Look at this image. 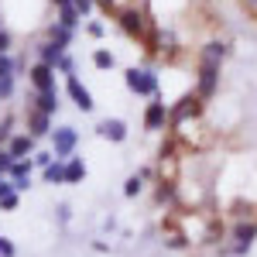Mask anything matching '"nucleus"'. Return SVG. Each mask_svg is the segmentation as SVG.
Wrapping results in <instances>:
<instances>
[{
  "label": "nucleus",
  "instance_id": "1",
  "mask_svg": "<svg viewBox=\"0 0 257 257\" xmlns=\"http://www.w3.org/2000/svg\"><path fill=\"white\" fill-rule=\"evenodd\" d=\"M113 21H117L120 31H123V35H127L131 41H138V45L144 41V35H148V31H151V28L158 24V21H155V14H151V11H148V7H144L141 0L120 4V11L113 14Z\"/></svg>",
  "mask_w": 257,
  "mask_h": 257
},
{
  "label": "nucleus",
  "instance_id": "2",
  "mask_svg": "<svg viewBox=\"0 0 257 257\" xmlns=\"http://www.w3.org/2000/svg\"><path fill=\"white\" fill-rule=\"evenodd\" d=\"M123 86L134 93V96H161V82H158V72L151 69V65H131V69H123Z\"/></svg>",
  "mask_w": 257,
  "mask_h": 257
},
{
  "label": "nucleus",
  "instance_id": "3",
  "mask_svg": "<svg viewBox=\"0 0 257 257\" xmlns=\"http://www.w3.org/2000/svg\"><path fill=\"white\" fill-rule=\"evenodd\" d=\"M202 110H206V103L196 96V93H185V96H178L172 106H168V131H175L182 123H189V120H199L202 117Z\"/></svg>",
  "mask_w": 257,
  "mask_h": 257
},
{
  "label": "nucleus",
  "instance_id": "4",
  "mask_svg": "<svg viewBox=\"0 0 257 257\" xmlns=\"http://www.w3.org/2000/svg\"><path fill=\"white\" fill-rule=\"evenodd\" d=\"M219 69L223 65H213V62H199L196 65V93L202 103H209V99L219 93Z\"/></svg>",
  "mask_w": 257,
  "mask_h": 257
},
{
  "label": "nucleus",
  "instance_id": "5",
  "mask_svg": "<svg viewBox=\"0 0 257 257\" xmlns=\"http://www.w3.org/2000/svg\"><path fill=\"white\" fill-rule=\"evenodd\" d=\"M48 141H52L55 158L65 161V158H72V155H76V148H79V131H76L72 123H59V127H52Z\"/></svg>",
  "mask_w": 257,
  "mask_h": 257
},
{
  "label": "nucleus",
  "instance_id": "6",
  "mask_svg": "<svg viewBox=\"0 0 257 257\" xmlns=\"http://www.w3.org/2000/svg\"><path fill=\"white\" fill-rule=\"evenodd\" d=\"M144 131H151V134H161V131H168V103L161 96H151L148 99V106H144Z\"/></svg>",
  "mask_w": 257,
  "mask_h": 257
},
{
  "label": "nucleus",
  "instance_id": "7",
  "mask_svg": "<svg viewBox=\"0 0 257 257\" xmlns=\"http://www.w3.org/2000/svg\"><path fill=\"white\" fill-rule=\"evenodd\" d=\"M24 131L31 134L35 141L48 138L52 134V117L45 110H35V106H24Z\"/></svg>",
  "mask_w": 257,
  "mask_h": 257
},
{
  "label": "nucleus",
  "instance_id": "8",
  "mask_svg": "<svg viewBox=\"0 0 257 257\" xmlns=\"http://www.w3.org/2000/svg\"><path fill=\"white\" fill-rule=\"evenodd\" d=\"M65 93H69L72 106H76L79 113H93V106H96V103H93V93L82 86L79 76H69V79H65Z\"/></svg>",
  "mask_w": 257,
  "mask_h": 257
},
{
  "label": "nucleus",
  "instance_id": "9",
  "mask_svg": "<svg viewBox=\"0 0 257 257\" xmlns=\"http://www.w3.org/2000/svg\"><path fill=\"white\" fill-rule=\"evenodd\" d=\"M24 106H35V110H45L48 117H55V113H59V106H62V99H59V86H55V89H41V93H38V89H31Z\"/></svg>",
  "mask_w": 257,
  "mask_h": 257
},
{
  "label": "nucleus",
  "instance_id": "10",
  "mask_svg": "<svg viewBox=\"0 0 257 257\" xmlns=\"http://www.w3.org/2000/svg\"><path fill=\"white\" fill-rule=\"evenodd\" d=\"M24 76H28V86L38 89V93H41V89H55V69L45 65V62H31Z\"/></svg>",
  "mask_w": 257,
  "mask_h": 257
},
{
  "label": "nucleus",
  "instance_id": "11",
  "mask_svg": "<svg viewBox=\"0 0 257 257\" xmlns=\"http://www.w3.org/2000/svg\"><path fill=\"white\" fill-rule=\"evenodd\" d=\"M127 134H131V131H127V123H123L120 117H103L96 123V138L110 141V144H123V141H127Z\"/></svg>",
  "mask_w": 257,
  "mask_h": 257
},
{
  "label": "nucleus",
  "instance_id": "12",
  "mask_svg": "<svg viewBox=\"0 0 257 257\" xmlns=\"http://www.w3.org/2000/svg\"><path fill=\"white\" fill-rule=\"evenodd\" d=\"M31 172H35V165H31V158H18L14 165H11V172H7V178H11V185H14L18 192H28V189H31Z\"/></svg>",
  "mask_w": 257,
  "mask_h": 257
},
{
  "label": "nucleus",
  "instance_id": "13",
  "mask_svg": "<svg viewBox=\"0 0 257 257\" xmlns=\"http://www.w3.org/2000/svg\"><path fill=\"white\" fill-rule=\"evenodd\" d=\"M230 55V45L223 38H209L202 41V48H199V62H213V65H223V59Z\"/></svg>",
  "mask_w": 257,
  "mask_h": 257
},
{
  "label": "nucleus",
  "instance_id": "14",
  "mask_svg": "<svg viewBox=\"0 0 257 257\" xmlns=\"http://www.w3.org/2000/svg\"><path fill=\"white\" fill-rule=\"evenodd\" d=\"M62 55H65V48L55 45L52 38H41L38 45H35V62H45V65H52V69L62 62Z\"/></svg>",
  "mask_w": 257,
  "mask_h": 257
},
{
  "label": "nucleus",
  "instance_id": "15",
  "mask_svg": "<svg viewBox=\"0 0 257 257\" xmlns=\"http://www.w3.org/2000/svg\"><path fill=\"white\" fill-rule=\"evenodd\" d=\"M35 148H38V141L31 138L28 131H24V134H14V138L7 141V151L14 155V161H18V158H31V151H35Z\"/></svg>",
  "mask_w": 257,
  "mask_h": 257
},
{
  "label": "nucleus",
  "instance_id": "16",
  "mask_svg": "<svg viewBox=\"0 0 257 257\" xmlns=\"http://www.w3.org/2000/svg\"><path fill=\"white\" fill-rule=\"evenodd\" d=\"M45 38H52L55 45H62V48L69 52V45L76 41V31L65 28V24H59V21H48V24H45Z\"/></svg>",
  "mask_w": 257,
  "mask_h": 257
},
{
  "label": "nucleus",
  "instance_id": "17",
  "mask_svg": "<svg viewBox=\"0 0 257 257\" xmlns=\"http://www.w3.org/2000/svg\"><path fill=\"white\" fill-rule=\"evenodd\" d=\"M55 21H59V24H65V28H72V31H79V24L86 18H82L72 4H62V7H55Z\"/></svg>",
  "mask_w": 257,
  "mask_h": 257
},
{
  "label": "nucleus",
  "instance_id": "18",
  "mask_svg": "<svg viewBox=\"0 0 257 257\" xmlns=\"http://www.w3.org/2000/svg\"><path fill=\"white\" fill-rule=\"evenodd\" d=\"M82 178H86V161H82L79 155L65 158V185H79Z\"/></svg>",
  "mask_w": 257,
  "mask_h": 257
},
{
  "label": "nucleus",
  "instance_id": "19",
  "mask_svg": "<svg viewBox=\"0 0 257 257\" xmlns=\"http://www.w3.org/2000/svg\"><path fill=\"white\" fill-rule=\"evenodd\" d=\"M41 182H48V185H65V161H48L45 168H41Z\"/></svg>",
  "mask_w": 257,
  "mask_h": 257
},
{
  "label": "nucleus",
  "instance_id": "20",
  "mask_svg": "<svg viewBox=\"0 0 257 257\" xmlns=\"http://www.w3.org/2000/svg\"><path fill=\"white\" fill-rule=\"evenodd\" d=\"M93 65H96L99 72H110V69H117V55L110 48H96L93 52Z\"/></svg>",
  "mask_w": 257,
  "mask_h": 257
},
{
  "label": "nucleus",
  "instance_id": "21",
  "mask_svg": "<svg viewBox=\"0 0 257 257\" xmlns=\"http://www.w3.org/2000/svg\"><path fill=\"white\" fill-rule=\"evenodd\" d=\"M18 93V76H0V103H11Z\"/></svg>",
  "mask_w": 257,
  "mask_h": 257
},
{
  "label": "nucleus",
  "instance_id": "22",
  "mask_svg": "<svg viewBox=\"0 0 257 257\" xmlns=\"http://www.w3.org/2000/svg\"><path fill=\"white\" fill-rule=\"evenodd\" d=\"M76 69H79V62L65 52V55H62V62L55 65V76H65V79H69V76H76Z\"/></svg>",
  "mask_w": 257,
  "mask_h": 257
},
{
  "label": "nucleus",
  "instance_id": "23",
  "mask_svg": "<svg viewBox=\"0 0 257 257\" xmlns=\"http://www.w3.org/2000/svg\"><path fill=\"white\" fill-rule=\"evenodd\" d=\"M141 192H144V178H141V175H131L127 182H123V196H127V199H138Z\"/></svg>",
  "mask_w": 257,
  "mask_h": 257
},
{
  "label": "nucleus",
  "instance_id": "24",
  "mask_svg": "<svg viewBox=\"0 0 257 257\" xmlns=\"http://www.w3.org/2000/svg\"><path fill=\"white\" fill-rule=\"evenodd\" d=\"M18 206H21V192H18V189H11V192L0 196V209H4V213H14Z\"/></svg>",
  "mask_w": 257,
  "mask_h": 257
},
{
  "label": "nucleus",
  "instance_id": "25",
  "mask_svg": "<svg viewBox=\"0 0 257 257\" xmlns=\"http://www.w3.org/2000/svg\"><path fill=\"white\" fill-rule=\"evenodd\" d=\"M0 76H18V59L11 52H0Z\"/></svg>",
  "mask_w": 257,
  "mask_h": 257
},
{
  "label": "nucleus",
  "instance_id": "26",
  "mask_svg": "<svg viewBox=\"0 0 257 257\" xmlns=\"http://www.w3.org/2000/svg\"><path fill=\"white\" fill-rule=\"evenodd\" d=\"M48 161H55V151H52V148H48V151H41V148L31 151V165H35V168H45Z\"/></svg>",
  "mask_w": 257,
  "mask_h": 257
},
{
  "label": "nucleus",
  "instance_id": "27",
  "mask_svg": "<svg viewBox=\"0 0 257 257\" xmlns=\"http://www.w3.org/2000/svg\"><path fill=\"white\" fill-rule=\"evenodd\" d=\"M165 247H168V250H185V247H189V240L175 230V233H168V237H165Z\"/></svg>",
  "mask_w": 257,
  "mask_h": 257
},
{
  "label": "nucleus",
  "instance_id": "28",
  "mask_svg": "<svg viewBox=\"0 0 257 257\" xmlns=\"http://www.w3.org/2000/svg\"><path fill=\"white\" fill-rule=\"evenodd\" d=\"M93 4H96V11H103L106 18H113L120 11V0H93Z\"/></svg>",
  "mask_w": 257,
  "mask_h": 257
},
{
  "label": "nucleus",
  "instance_id": "29",
  "mask_svg": "<svg viewBox=\"0 0 257 257\" xmlns=\"http://www.w3.org/2000/svg\"><path fill=\"white\" fill-rule=\"evenodd\" d=\"M86 35L99 41L103 35H106V24H103V21H86Z\"/></svg>",
  "mask_w": 257,
  "mask_h": 257
},
{
  "label": "nucleus",
  "instance_id": "30",
  "mask_svg": "<svg viewBox=\"0 0 257 257\" xmlns=\"http://www.w3.org/2000/svg\"><path fill=\"white\" fill-rule=\"evenodd\" d=\"M69 4H72V7H76V11H79L82 18H89V14H93V11H96V4H93V0H69Z\"/></svg>",
  "mask_w": 257,
  "mask_h": 257
},
{
  "label": "nucleus",
  "instance_id": "31",
  "mask_svg": "<svg viewBox=\"0 0 257 257\" xmlns=\"http://www.w3.org/2000/svg\"><path fill=\"white\" fill-rule=\"evenodd\" d=\"M11 165H14V155H11L7 148H0V175H7V172H11Z\"/></svg>",
  "mask_w": 257,
  "mask_h": 257
},
{
  "label": "nucleus",
  "instance_id": "32",
  "mask_svg": "<svg viewBox=\"0 0 257 257\" xmlns=\"http://www.w3.org/2000/svg\"><path fill=\"white\" fill-rule=\"evenodd\" d=\"M11 45H14V35H11V28H4V24H0V52H11Z\"/></svg>",
  "mask_w": 257,
  "mask_h": 257
},
{
  "label": "nucleus",
  "instance_id": "33",
  "mask_svg": "<svg viewBox=\"0 0 257 257\" xmlns=\"http://www.w3.org/2000/svg\"><path fill=\"white\" fill-rule=\"evenodd\" d=\"M14 254H18V247H14V240L0 237V257H14Z\"/></svg>",
  "mask_w": 257,
  "mask_h": 257
},
{
  "label": "nucleus",
  "instance_id": "34",
  "mask_svg": "<svg viewBox=\"0 0 257 257\" xmlns=\"http://www.w3.org/2000/svg\"><path fill=\"white\" fill-rule=\"evenodd\" d=\"M69 219H72V206L62 202V206H59V223H69Z\"/></svg>",
  "mask_w": 257,
  "mask_h": 257
},
{
  "label": "nucleus",
  "instance_id": "35",
  "mask_svg": "<svg viewBox=\"0 0 257 257\" xmlns=\"http://www.w3.org/2000/svg\"><path fill=\"white\" fill-rule=\"evenodd\" d=\"M11 189H14V185H11V178L0 175V196H4V192H11Z\"/></svg>",
  "mask_w": 257,
  "mask_h": 257
},
{
  "label": "nucleus",
  "instance_id": "36",
  "mask_svg": "<svg viewBox=\"0 0 257 257\" xmlns=\"http://www.w3.org/2000/svg\"><path fill=\"white\" fill-rule=\"evenodd\" d=\"M243 4H247V7H257V0H243Z\"/></svg>",
  "mask_w": 257,
  "mask_h": 257
},
{
  "label": "nucleus",
  "instance_id": "37",
  "mask_svg": "<svg viewBox=\"0 0 257 257\" xmlns=\"http://www.w3.org/2000/svg\"><path fill=\"white\" fill-rule=\"evenodd\" d=\"M0 106H4V103H0Z\"/></svg>",
  "mask_w": 257,
  "mask_h": 257
},
{
  "label": "nucleus",
  "instance_id": "38",
  "mask_svg": "<svg viewBox=\"0 0 257 257\" xmlns=\"http://www.w3.org/2000/svg\"><path fill=\"white\" fill-rule=\"evenodd\" d=\"M254 18H257V14H254Z\"/></svg>",
  "mask_w": 257,
  "mask_h": 257
}]
</instances>
